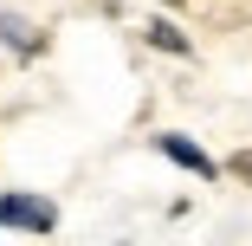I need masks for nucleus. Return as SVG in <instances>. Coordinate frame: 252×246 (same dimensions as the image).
Returning a JSON list of instances; mask_svg holds the SVG:
<instances>
[{"label": "nucleus", "instance_id": "1", "mask_svg": "<svg viewBox=\"0 0 252 246\" xmlns=\"http://www.w3.org/2000/svg\"><path fill=\"white\" fill-rule=\"evenodd\" d=\"M52 201L39 194H0V227H26V233H52Z\"/></svg>", "mask_w": 252, "mask_h": 246}, {"label": "nucleus", "instance_id": "2", "mask_svg": "<svg viewBox=\"0 0 252 246\" xmlns=\"http://www.w3.org/2000/svg\"><path fill=\"white\" fill-rule=\"evenodd\" d=\"M162 156H168V162H181V169H194L200 181H214V162H207V149H200V142H188V136H162Z\"/></svg>", "mask_w": 252, "mask_h": 246}, {"label": "nucleus", "instance_id": "3", "mask_svg": "<svg viewBox=\"0 0 252 246\" xmlns=\"http://www.w3.org/2000/svg\"><path fill=\"white\" fill-rule=\"evenodd\" d=\"M149 45H162V52H188V39H181L168 20H149Z\"/></svg>", "mask_w": 252, "mask_h": 246}, {"label": "nucleus", "instance_id": "4", "mask_svg": "<svg viewBox=\"0 0 252 246\" xmlns=\"http://www.w3.org/2000/svg\"><path fill=\"white\" fill-rule=\"evenodd\" d=\"M0 33H7V45H13V52H32V33H26V20H0Z\"/></svg>", "mask_w": 252, "mask_h": 246}]
</instances>
